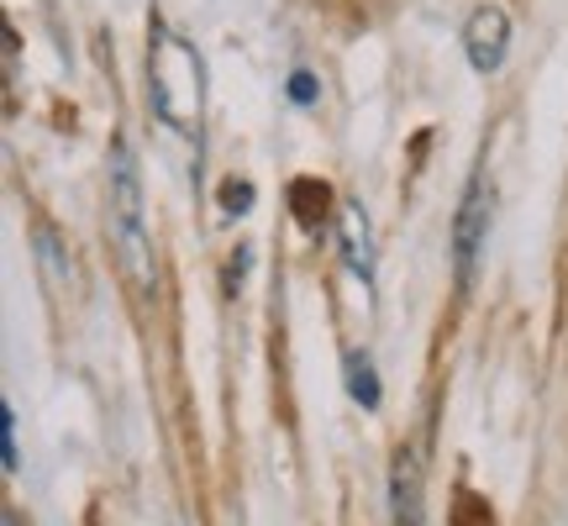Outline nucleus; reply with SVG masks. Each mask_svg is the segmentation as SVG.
I'll return each instance as SVG.
<instances>
[{
	"instance_id": "f257e3e1",
	"label": "nucleus",
	"mask_w": 568,
	"mask_h": 526,
	"mask_svg": "<svg viewBox=\"0 0 568 526\" xmlns=\"http://www.w3.org/2000/svg\"><path fill=\"white\" fill-rule=\"evenodd\" d=\"M105 163H111L105 169V232H111V247L122 259L126 280L138 284L142 295H153V243H148V226H142V180L138 163H132V148L116 142Z\"/></svg>"
},
{
	"instance_id": "f03ea898",
	"label": "nucleus",
	"mask_w": 568,
	"mask_h": 526,
	"mask_svg": "<svg viewBox=\"0 0 568 526\" xmlns=\"http://www.w3.org/2000/svg\"><path fill=\"white\" fill-rule=\"evenodd\" d=\"M489 201H495V190H489V174L479 169L474 180H468L464 201H458V216H453V263H458V284H474V263L485 253L489 243Z\"/></svg>"
},
{
	"instance_id": "7ed1b4c3",
	"label": "nucleus",
	"mask_w": 568,
	"mask_h": 526,
	"mask_svg": "<svg viewBox=\"0 0 568 526\" xmlns=\"http://www.w3.org/2000/svg\"><path fill=\"white\" fill-rule=\"evenodd\" d=\"M464 48H468V63L479 74H495L506 63V48H510V21L500 6H479L464 27Z\"/></svg>"
},
{
	"instance_id": "20e7f679",
	"label": "nucleus",
	"mask_w": 568,
	"mask_h": 526,
	"mask_svg": "<svg viewBox=\"0 0 568 526\" xmlns=\"http://www.w3.org/2000/svg\"><path fill=\"white\" fill-rule=\"evenodd\" d=\"M426 479H422V458L400 447L395 468H389V506H395V526H426Z\"/></svg>"
},
{
	"instance_id": "39448f33",
	"label": "nucleus",
	"mask_w": 568,
	"mask_h": 526,
	"mask_svg": "<svg viewBox=\"0 0 568 526\" xmlns=\"http://www.w3.org/2000/svg\"><path fill=\"white\" fill-rule=\"evenodd\" d=\"M337 222H343V253H347V269H353L358 280H374V232H368L364 205L343 201Z\"/></svg>"
},
{
	"instance_id": "423d86ee",
	"label": "nucleus",
	"mask_w": 568,
	"mask_h": 526,
	"mask_svg": "<svg viewBox=\"0 0 568 526\" xmlns=\"http://www.w3.org/2000/svg\"><path fill=\"white\" fill-rule=\"evenodd\" d=\"M347 390H353V401L368 405V411L379 405V380H374V364H368L364 353H353V358H347Z\"/></svg>"
},
{
	"instance_id": "0eeeda50",
	"label": "nucleus",
	"mask_w": 568,
	"mask_h": 526,
	"mask_svg": "<svg viewBox=\"0 0 568 526\" xmlns=\"http://www.w3.org/2000/svg\"><path fill=\"white\" fill-rule=\"evenodd\" d=\"M0 447H6V468H17V416H11V405L0 411Z\"/></svg>"
},
{
	"instance_id": "6e6552de",
	"label": "nucleus",
	"mask_w": 568,
	"mask_h": 526,
	"mask_svg": "<svg viewBox=\"0 0 568 526\" xmlns=\"http://www.w3.org/2000/svg\"><path fill=\"white\" fill-rule=\"evenodd\" d=\"M222 201H226V216H243L247 201H253V190H247V184H226Z\"/></svg>"
},
{
	"instance_id": "1a4fd4ad",
	"label": "nucleus",
	"mask_w": 568,
	"mask_h": 526,
	"mask_svg": "<svg viewBox=\"0 0 568 526\" xmlns=\"http://www.w3.org/2000/svg\"><path fill=\"white\" fill-rule=\"evenodd\" d=\"M290 95H295L301 105L316 101V84H311V74H295V80H290Z\"/></svg>"
},
{
	"instance_id": "9d476101",
	"label": "nucleus",
	"mask_w": 568,
	"mask_h": 526,
	"mask_svg": "<svg viewBox=\"0 0 568 526\" xmlns=\"http://www.w3.org/2000/svg\"><path fill=\"white\" fill-rule=\"evenodd\" d=\"M11 526H17V522H11Z\"/></svg>"
}]
</instances>
